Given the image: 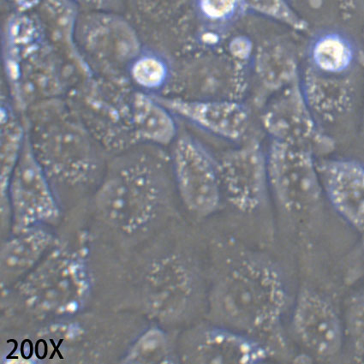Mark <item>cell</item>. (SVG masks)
<instances>
[{"label":"cell","instance_id":"6da1fadb","mask_svg":"<svg viewBox=\"0 0 364 364\" xmlns=\"http://www.w3.org/2000/svg\"><path fill=\"white\" fill-rule=\"evenodd\" d=\"M287 305L282 272L261 255L229 262L208 296L209 312L216 324L256 338L274 355L287 348L282 329Z\"/></svg>","mask_w":364,"mask_h":364},{"label":"cell","instance_id":"7a4b0ae2","mask_svg":"<svg viewBox=\"0 0 364 364\" xmlns=\"http://www.w3.org/2000/svg\"><path fill=\"white\" fill-rule=\"evenodd\" d=\"M94 279L90 246L58 242L38 265L16 284L20 302L40 317L73 316L89 304Z\"/></svg>","mask_w":364,"mask_h":364},{"label":"cell","instance_id":"3957f363","mask_svg":"<svg viewBox=\"0 0 364 364\" xmlns=\"http://www.w3.org/2000/svg\"><path fill=\"white\" fill-rule=\"evenodd\" d=\"M161 180L147 163H125L105 179L95 196V208L104 223L133 235L149 228L161 207Z\"/></svg>","mask_w":364,"mask_h":364},{"label":"cell","instance_id":"277c9868","mask_svg":"<svg viewBox=\"0 0 364 364\" xmlns=\"http://www.w3.org/2000/svg\"><path fill=\"white\" fill-rule=\"evenodd\" d=\"M200 296L199 275L183 255H164L146 267L141 287L142 309L158 323L186 320L198 306Z\"/></svg>","mask_w":364,"mask_h":364},{"label":"cell","instance_id":"5b68a950","mask_svg":"<svg viewBox=\"0 0 364 364\" xmlns=\"http://www.w3.org/2000/svg\"><path fill=\"white\" fill-rule=\"evenodd\" d=\"M316 157L307 150L271 141L267 153L269 187L279 207L289 215L311 213L322 192Z\"/></svg>","mask_w":364,"mask_h":364},{"label":"cell","instance_id":"8992f818","mask_svg":"<svg viewBox=\"0 0 364 364\" xmlns=\"http://www.w3.org/2000/svg\"><path fill=\"white\" fill-rule=\"evenodd\" d=\"M6 202L11 213L12 233L56 223L60 217L48 175L28 136L11 176Z\"/></svg>","mask_w":364,"mask_h":364},{"label":"cell","instance_id":"52a82bcc","mask_svg":"<svg viewBox=\"0 0 364 364\" xmlns=\"http://www.w3.org/2000/svg\"><path fill=\"white\" fill-rule=\"evenodd\" d=\"M262 122L271 141L307 150L316 157L328 156L336 148V140L309 108L301 79L276 95L263 112Z\"/></svg>","mask_w":364,"mask_h":364},{"label":"cell","instance_id":"ba28073f","mask_svg":"<svg viewBox=\"0 0 364 364\" xmlns=\"http://www.w3.org/2000/svg\"><path fill=\"white\" fill-rule=\"evenodd\" d=\"M291 323L296 341L314 358L331 361L344 349L343 318L332 303L315 289H301L295 300Z\"/></svg>","mask_w":364,"mask_h":364},{"label":"cell","instance_id":"9c48e42d","mask_svg":"<svg viewBox=\"0 0 364 364\" xmlns=\"http://www.w3.org/2000/svg\"><path fill=\"white\" fill-rule=\"evenodd\" d=\"M173 167L180 198L192 213L213 215L220 207L221 185L217 163L198 141L182 136L175 141Z\"/></svg>","mask_w":364,"mask_h":364},{"label":"cell","instance_id":"30bf717a","mask_svg":"<svg viewBox=\"0 0 364 364\" xmlns=\"http://www.w3.org/2000/svg\"><path fill=\"white\" fill-rule=\"evenodd\" d=\"M217 166L221 189L234 208L252 213L262 206L269 187L267 154L259 142L225 154Z\"/></svg>","mask_w":364,"mask_h":364},{"label":"cell","instance_id":"8fae6325","mask_svg":"<svg viewBox=\"0 0 364 364\" xmlns=\"http://www.w3.org/2000/svg\"><path fill=\"white\" fill-rule=\"evenodd\" d=\"M37 141L38 146L32 147L48 177L70 186L89 181L94 173L95 161L89 141L76 124L53 125Z\"/></svg>","mask_w":364,"mask_h":364},{"label":"cell","instance_id":"7c38bea8","mask_svg":"<svg viewBox=\"0 0 364 364\" xmlns=\"http://www.w3.org/2000/svg\"><path fill=\"white\" fill-rule=\"evenodd\" d=\"M272 355L261 341L216 323L192 330L185 337L180 353L183 362L202 364L259 363Z\"/></svg>","mask_w":364,"mask_h":364},{"label":"cell","instance_id":"4fadbf2b","mask_svg":"<svg viewBox=\"0 0 364 364\" xmlns=\"http://www.w3.org/2000/svg\"><path fill=\"white\" fill-rule=\"evenodd\" d=\"M323 196L350 227L364 234V163L348 158L317 161Z\"/></svg>","mask_w":364,"mask_h":364},{"label":"cell","instance_id":"5bb4252c","mask_svg":"<svg viewBox=\"0 0 364 364\" xmlns=\"http://www.w3.org/2000/svg\"><path fill=\"white\" fill-rule=\"evenodd\" d=\"M154 96L171 114L224 139L240 140L248 131L250 114L240 103L231 100H187Z\"/></svg>","mask_w":364,"mask_h":364},{"label":"cell","instance_id":"9a60e30c","mask_svg":"<svg viewBox=\"0 0 364 364\" xmlns=\"http://www.w3.org/2000/svg\"><path fill=\"white\" fill-rule=\"evenodd\" d=\"M301 85L309 108L318 121L336 124L353 111L358 97L354 73L331 76L309 67Z\"/></svg>","mask_w":364,"mask_h":364},{"label":"cell","instance_id":"2e32d148","mask_svg":"<svg viewBox=\"0 0 364 364\" xmlns=\"http://www.w3.org/2000/svg\"><path fill=\"white\" fill-rule=\"evenodd\" d=\"M56 242L55 237L43 227L14 233L0 250L2 286L18 283L43 261Z\"/></svg>","mask_w":364,"mask_h":364},{"label":"cell","instance_id":"e0dca14e","mask_svg":"<svg viewBox=\"0 0 364 364\" xmlns=\"http://www.w3.org/2000/svg\"><path fill=\"white\" fill-rule=\"evenodd\" d=\"M309 67L317 73L342 76L355 73L363 58L351 37L338 28H326L309 43Z\"/></svg>","mask_w":364,"mask_h":364},{"label":"cell","instance_id":"ac0fdd59","mask_svg":"<svg viewBox=\"0 0 364 364\" xmlns=\"http://www.w3.org/2000/svg\"><path fill=\"white\" fill-rule=\"evenodd\" d=\"M132 127L141 139L159 145H168L177 137L173 114L152 95L137 93L131 104Z\"/></svg>","mask_w":364,"mask_h":364},{"label":"cell","instance_id":"d6986e66","mask_svg":"<svg viewBox=\"0 0 364 364\" xmlns=\"http://www.w3.org/2000/svg\"><path fill=\"white\" fill-rule=\"evenodd\" d=\"M256 69L262 85L272 94H279L301 79L298 57L283 41H271L259 50Z\"/></svg>","mask_w":364,"mask_h":364},{"label":"cell","instance_id":"ffe728a7","mask_svg":"<svg viewBox=\"0 0 364 364\" xmlns=\"http://www.w3.org/2000/svg\"><path fill=\"white\" fill-rule=\"evenodd\" d=\"M175 358L168 334L160 326H152L136 338L121 362L129 364L173 363Z\"/></svg>","mask_w":364,"mask_h":364},{"label":"cell","instance_id":"44dd1931","mask_svg":"<svg viewBox=\"0 0 364 364\" xmlns=\"http://www.w3.org/2000/svg\"><path fill=\"white\" fill-rule=\"evenodd\" d=\"M245 14L262 16L299 32L311 28L292 6L290 0H242Z\"/></svg>","mask_w":364,"mask_h":364},{"label":"cell","instance_id":"7402d4cb","mask_svg":"<svg viewBox=\"0 0 364 364\" xmlns=\"http://www.w3.org/2000/svg\"><path fill=\"white\" fill-rule=\"evenodd\" d=\"M129 76L136 85L146 91L161 89L169 79L168 64L152 52L140 53L129 63Z\"/></svg>","mask_w":364,"mask_h":364},{"label":"cell","instance_id":"603a6c76","mask_svg":"<svg viewBox=\"0 0 364 364\" xmlns=\"http://www.w3.org/2000/svg\"><path fill=\"white\" fill-rule=\"evenodd\" d=\"M343 321L350 358L355 363H364V291L347 300Z\"/></svg>","mask_w":364,"mask_h":364},{"label":"cell","instance_id":"cb8c5ba5","mask_svg":"<svg viewBox=\"0 0 364 364\" xmlns=\"http://www.w3.org/2000/svg\"><path fill=\"white\" fill-rule=\"evenodd\" d=\"M196 10L205 22L223 25L245 14L242 0H196Z\"/></svg>","mask_w":364,"mask_h":364},{"label":"cell","instance_id":"d4e9b609","mask_svg":"<svg viewBox=\"0 0 364 364\" xmlns=\"http://www.w3.org/2000/svg\"><path fill=\"white\" fill-rule=\"evenodd\" d=\"M362 131L364 136V108H363V118H362Z\"/></svg>","mask_w":364,"mask_h":364}]
</instances>
